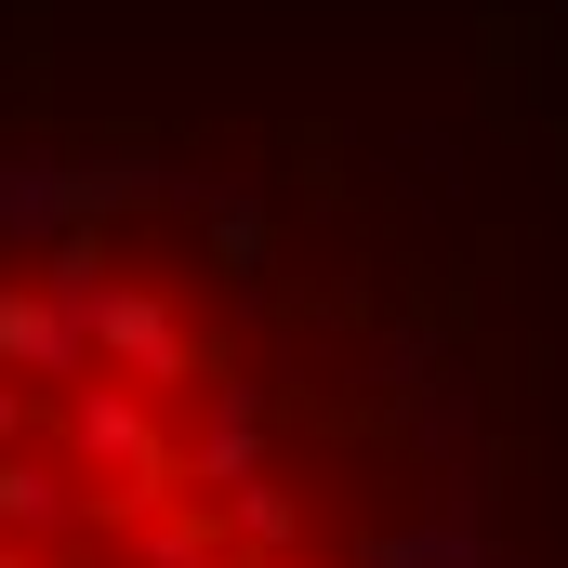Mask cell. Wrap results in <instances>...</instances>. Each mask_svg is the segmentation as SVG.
Returning <instances> with one entry per match:
<instances>
[{
	"mask_svg": "<svg viewBox=\"0 0 568 568\" xmlns=\"http://www.w3.org/2000/svg\"><path fill=\"white\" fill-rule=\"evenodd\" d=\"M0 568H568V0H0Z\"/></svg>",
	"mask_w": 568,
	"mask_h": 568,
	"instance_id": "cell-1",
	"label": "cell"
}]
</instances>
